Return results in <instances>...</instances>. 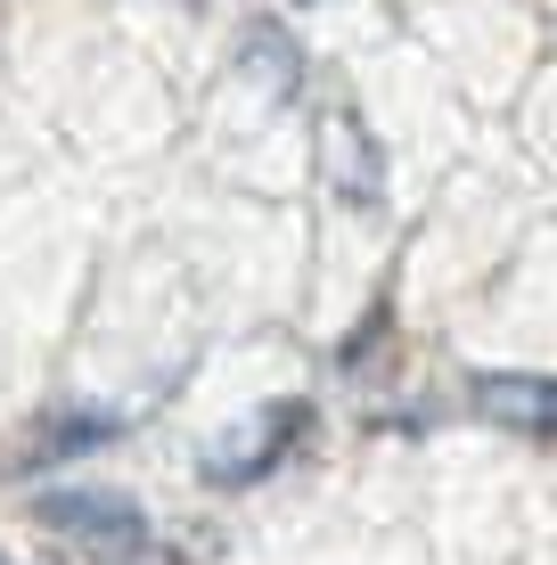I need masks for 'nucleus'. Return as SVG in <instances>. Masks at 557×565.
Masks as SVG:
<instances>
[{
  "label": "nucleus",
  "instance_id": "f03ea898",
  "mask_svg": "<svg viewBox=\"0 0 557 565\" xmlns=\"http://www.w3.org/2000/svg\"><path fill=\"white\" fill-rule=\"evenodd\" d=\"M468 411L484 426H501V435L557 443V377H542V369H475Z\"/></svg>",
  "mask_w": 557,
  "mask_h": 565
},
{
  "label": "nucleus",
  "instance_id": "20e7f679",
  "mask_svg": "<svg viewBox=\"0 0 557 565\" xmlns=\"http://www.w3.org/2000/svg\"><path fill=\"white\" fill-rule=\"evenodd\" d=\"M115 435H124V418H115V411H50L42 426H33V443H25V467L99 451V443H115Z\"/></svg>",
  "mask_w": 557,
  "mask_h": 565
},
{
  "label": "nucleus",
  "instance_id": "0eeeda50",
  "mask_svg": "<svg viewBox=\"0 0 557 565\" xmlns=\"http://www.w3.org/2000/svg\"><path fill=\"white\" fill-rule=\"evenodd\" d=\"M386 337H394V303H377V311H369V328H361V337H344L336 369H353V377H361V369H369L377 353H386Z\"/></svg>",
  "mask_w": 557,
  "mask_h": 565
},
{
  "label": "nucleus",
  "instance_id": "6e6552de",
  "mask_svg": "<svg viewBox=\"0 0 557 565\" xmlns=\"http://www.w3.org/2000/svg\"><path fill=\"white\" fill-rule=\"evenodd\" d=\"M0 565H9V557H0Z\"/></svg>",
  "mask_w": 557,
  "mask_h": 565
},
{
  "label": "nucleus",
  "instance_id": "f257e3e1",
  "mask_svg": "<svg viewBox=\"0 0 557 565\" xmlns=\"http://www.w3.org/2000/svg\"><path fill=\"white\" fill-rule=\"evenodd\" d=\"M33 524L57 541V565H164V541L148 533L140 500L107 492V483H74V492H42Z\"/></svg>",
  "mask_w": 557,
  "mask_h": 565
},
{
  "label": "nucleus",
  "instance_id": "39448f33",
  "mask_svg": "<svg viewBox=\"0 0 557 565\" xmlns=\"http://www.w3.org/2000/svg\"><path fill=\"white\" fill-rule=\"evenodd\" d=\"M329 156H336V198L344 205H377V148H369V131H361L353 107L329 115Z\"/></svg>",
  "mask_w": 557,
  "mask_h": 565
},
{
  "label": "nucleus",
  "instance_id": "7ed1b4c3",
  "mask_svg": "<svg viewBox=\"0 0 557 565\" xmlns=\"http://www.w3.org/2000/svg\"><path fill=\"white\" fill-rule=\"evenodd\" d=\"M303 435H312V402H271V411L255 418V435L229 443V451H214V459L197 467V476H205V483H222V492H246V483H263V476H271V467L303 443Z\"/></svg>",
  "mask_w": 557,
  "mask_h": 565
},
{
  "label": "nucleus",
  "instance_id": "423d86ee",
  "mask_svg": "<svg viewBox=\"0 0 557 565\" xmlns=\"http://www.w3.org/2000/svg\"><path fill=\"white\" fill-rule=\"evenodd\" d=\"M246 74H263L271 90H296V83H303V50H296V33L271 25V17H263V25H246Z\"/></svg>",
  "mask_w": 557,
  "mask_h": 565
}]
</instances>
